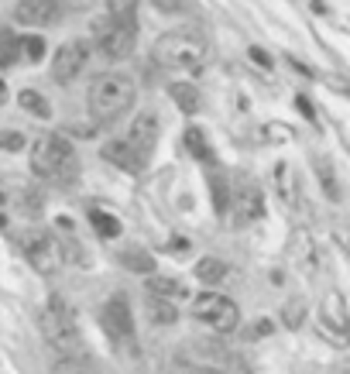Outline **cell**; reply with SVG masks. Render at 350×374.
I'll list each match as a JSON object with an SVG mask.
<instances>
[{"instance_id":"cell-1","label":"cell","mask_w":350,"mask_h":374,"mask_svg":"<svg viewBox=\"0 0 350 374\" xmlns=\"http://www.w3.org/2000/svg\"><path fill=\"white\" fill-rule=\"evenodd\" d=\"M137 96V86L124 73H104L89 86V117L96 127H110L113 120H120Z\"/></svg>"},{"instance_id":"cell-2","label":"cell","mask_w":350,"mask_h":374,"mask_svg":"<svg viewBox=\"0 0 350 374\" xmlns=\"http://www.w3.org/2000/svg\"><path fill=\"white\" fill-rule=\"evenodd\" d=\"M31 168H35V175L49 179L55 186H73L80 175V158L65 137L49 134V137H38L31 144Z\"/></svg>"},{"instance_id":"cell-3","label":"cell","mask_w":350,"mask_h":374,"mask_svg":"<svg viewBox=\"0 0 350 374\" xmlns=\"http://www.w3.org/2000/svg\"><path fill=\"white\" fill-rule=\"evenodd\" d=\"M155 58L172 69H203L210 62V42L196 31H168L155 42Z\"/></svg>"},{"instance_id":"cell-4","label":"cell","mask_w":350,"mask_h":374,"mask_svg":"<svg viewBox=\"0 0 350 374\" xmlns=\"http://www.w3.org/2000/svg\"><path fill=\"white\" fill-rule=\"evenodd\" d=\"M42 333H45V340L58 350V357H80V350H82L80 326H76V316H73V309L65 306L62 295H52V299L45 302Z\"/></svg>"},{"instance_id":"cell-5","label":"cell","mask_w":350,"mask_h":374,"mask_svg":"<svg viewBox=\"0 0 350 374\" xmlns=\"http://www.w3.org/2000/svg\"><path fill=\"white\" fill-rule=\"evenodd\" d=\"M192 320L206 323L216 333H230V330H237L241 313H237L234 299H227V295H220V292H203L192 299Z\"/></svg>"},{"instance_id":"cell-6","label":"cell","mask_w":350,"mask_h":374,"mask_svg":"<svg viewBox=\"0 0 350 374\" xmlns=\"http://www.w3.org/2000/svg\"><path fill=\"white\" fill-rule=\"evenodd\" d=\"M135 42H137V21L135 18H110L107 25L96 27V45H100V55L110 58V62H120L127 55L135 52Z\"/></svg>"},{"instance_id":"cell-7","label":"cell","mask_w":350,"mask_h":374,"mask_svg":"<svg viewBox=\"0 0 350 374\" xmlns=\"http://www.w3.org/2000/svg\"><path fill=\"white\" fill-rule=\"evenodd\" d=\"M89 62V42H65L58 45L52 58V76L55 82H73Z\"/></svg>"},{"instance_id":"cell-8","label":"cell","mask_w":350,"mask_h":374,"mask_svg":"<svg viewBox=\"0 0 350 374\" xmlns=\"http://www.w3.org/2000/svg\"><path fill=\"white\" fill-rule=\"evenodd\" d=\"M21 251H25V258L35 265L38 275H52L55 268H58V247H55V237L42 234V230L25 234V237H21Z\"/></svg>"},{"instance_id":"cell-9","label":"cell","mask_w":350,"mask_h":374,"mask_svg":"<svg viewBox=\"0 0 350 374\" xmlns=\"http://www.w3.org/2000/svg\"><path fill=\"white\" fill-rule=\"evenodd\" d=\"M104 326L113 340L127 344L135 337V316H131V306H127V295L124 292H113L104 306Z\"/></svg>"},{"instance_id":"cell-10","label":"cell","mask_w":350,"mask_h":374,"mask_svg":"<svg viewBox=\"0 0 350 374\" xmlns=\"http://www.w3.org/2000/svg\"><path fill=\"white\" fill-rule=\"evenodd\" d=\"M14 21L27 27H45L58 21V0H18Z\"/></svg>"},{"instance_id":"cell-11","label":"cell","mask_w":350,"mask_h":374,"mask_svg":"<svg viewBox=\"0 0 350 374\" xmlns=\"http://www.w3.org/2000/svg\"><path fill=\"white\" fill-rule=\"evenodd\" d=\"M124 141L135 148L141 158H148L151 148H155V141H158V120H155V113H141L135 124H131V131L124 134Z\"/></svg>"},{"instance_id":"cell-12","label":"cell","mask_w":350,"mask_h":374,"mask_svg":"<svg viewBox=\"0 0 350 374\" xmlns=\"http://www.w3.org/2000/svg\"><path fill=\"white\" fill-rule=\"evenodd\" d=\"M323 333H330L333 330V337L337 340H344L347 337V326H350V320H347V302H344V295L340 292H330L323 299Z\"/></svg>"},{"instance_id":"cell-13","label":"cell","mask_w":350,"mask_h":374,"mask_svg":"<svg viewBox=\"0 0 350 374\" xmlns=\"http://www.w3.org/2000/svg\"><path fill=\"white\" fill-rule=\"evenodd\" d=\"M104 158L113 161V165H117V168H124V172H131V175H135V172H141V168H144V161H148V158H141V155H137V151L127 144V141H124V137H120V141H107Z\"/></svg>"},{"instance_id":"cell-14","label":"cell","mask_w":350,"mask_h":374,"mask_svg":"<svg viewBox=\"0 0 350 374\" xmlns=\"http://www.w3.org/2000/svg\"><path fill=\"white\" fill-rule=\"evenodd\" d=\"M261 213H265V196H261V189L247 186L241 192V203H237V223H251V220H258Z\"/></svg>"},{"instance_id":"cell-15","label":"cell","mask_w":350,"mask_h":374,"mask_svg":"<svg viewBox=\"0 0 350 374\" xmlns=\"http://www.w3.org/2000/svg\"><path fill=\"white\" fill-rule=\"evenodd\" d=\"M148 292H151V295H162V299H189L186 282H179V278H172V275H151V282H148Z\"/></svg>"},{"instance_id":"cell-16","label":"cell","mask_w":350,"mask_h":374,"mask_svg":"<svg viewBox=\"0 0 350 374\" xmlns=\"http://www.w3.org/2000/svg\"><path fill=\"white\" fill-rule=\"evenodd\" d=\"M168 96L175 100V107L182 110V113H196L199 110V89L189 86V82H172L168 86Z\"/></svg>"},{"instance_id":"cell-17","label":"cell","mask_w":350,"mask_h":374,"mask_svg":"<svg viewBox=\"0 0 350 374\" xmlns=\"http://www.w3.org/2000/svg\"><path fill=\"white\" fill-rule=\"evenodd\" d=\"M148 316H151V323H158V326H172V323L179 320L172 299H162V295H148Z\"/></svg>"},{"instance_id":"cell-18","label":"cell","mask_w":350,"mask_h":374,"mask_svg":"<svg viewBox=\"0 0 350 374\" xmlns=\"http://www.w3.org/2000/svg\"><path fill=\"white\" fill-rule=\"evenodd\" d=\"M223 275H227V265L220 258H199V265H196V278L199 282L216 285V282H223Z\"/></svg>"},{"instance_id":"cell-19","label":"cell","mask_w":350,"mask_h":374,"mask_svg":"<svg viewBox=\"0 0 350 374\" xmlns=\"http://www.w3.org/2000/svg\"><path fill=\"white\" fill-rule=\"evenodd\" d=\"M89 223L96 227L100 237H120V220L104 213V210H89Z\"/></svg>"},{"instance_id":"cell-20","label":"cell","mask_w":350,"mask_h":374,"mask_svg":"<svg viewBox=\"0 0 350 374\" xmlns=\"http://www.w3.org/2000/svg\"><path fill=\"white\" fill-rule=\"evenodd\" d=\"M18 104H21L27 113L42 117V120L52 113V110H49V104H45V96H42V93H35V89H21V93H18Z\"/></svg>"},{"instance_id":"cell-21","label":"cell","mask_w":350,"mask_h":374,"mask_svg":"<svg viewBox=\"0 0 350 374\" xmlns=\"http://www.w3.org/2000/svg\"><path fill=\"white\" fill-rule=\"evenodd\" d=\"M186 148H189V155H196L199 161L213 158V151H210V144H206V137H203L199 127H189V131H186Z\"/></svg>"},{"instance_id":"cell-22","label":"cell","mask_w":350,"mask_h":374,"mask_svg":"<svg viewBox=\"0 0 350 374\" xmlns=\"http://www.w3.org/2000/svg\"><path fill=\"white\" fill-rule=\"evenodd\" d=\"M210 196H213L216 213H227V210H230V189H227V182H223L220 175L210 179Z\"/></svg>"},{"instance_id":"cell-23","label":"cell","mask_w":350,"mask_h":374,"mask_svg":"<svg viewBox=\"0 0 350 374\" xmlns=\"http://www.w3.org/2000/svg\"><path fill=\"white\" fill-rule=\"evenodd\" d=\"M120 261H124L127 271H151V268H155V261H151V254H148V251H124V254H120Z\"/></svg>"},{"instance_id":"cell-24","label":"cell","mask_w":350,"mask_h":374,"mask_svg":"<svg viewBox=\"0 0 350 374\" xmlns=\"http://www.w3.org/2000/svg\"><path fill=\"white\" fill-rule=\"evenodd\" d=\"M316 172H320V179H323V192L330 199H340V189H337V179H333V168H330V161L320 158L316 161Z\"/></svg>"},{"instance_id":"cell-25","label":"cell","mask_w":350,"mask_h":374,"mask_svg":"<svg viewBox=\"0 0 350 374\" xmlns=\"http://www.w3.org/2000/svg\"><path fill=\"white\" fill-rule=\"evenodd\" d=\"M21 55H25L27 62H42V58H45V42H42L38 35L21 38Z\"/></svg>"},{"instance_id":"cell-26","label":"cell","mask_w":350,"mask_h":374,"mask_svg":"<svg viewBox=\"0 0 350 374\" xmlns=\"http://www.w3.org/2000/svg\"><path fill=\"white\" fill-rule=\"evenodd\" d=\"M18 55H21V42H14L11 35H0V69L11 66Z\"/></svg>"},{"instance_id":"cell-27","label":"cell","mask_w":350,"mask_h":374,"mask_svg":"<svg viewBox=\"0 0 350 374\" xmlns=\"http://www.w3.org/2000/svg\"><path fill=\"white\" fill-rule=\"evenodd\" d=\"M107 11H110V18H117V21H124V18H135L137 0H107Z\"/></svg>"},{"instance_id":"cell-28","label":"cell","mask_w":350,"mask_h":374,"mask_svg":"<svg viewBox=\"0 0 350 374\" xmlns=\"http://www.w3.org/2000/svg\"><path fill=\"white\" fill-rule=\"evenodd\" d=\"M55 374H89L86 368L80 364V357H58L55 364Z\"/></svg>"},{"instance_id":"cell-29","label":"cell","mask_w":350,"mask_h":374,"mask_svg":"<svg viewBox=\"0 0 350 374\" xmlns=\"http://www.w3.org/2000/svg\"><path fill=\"white\" fill-rule=\"evenodd\" d=\"M282 316H285V323H289V326L296 330V326H302V316H306V306H302V302H289Z\"/></svg>"},{"instance_id":"cell-30","label":"cell","mask_w":350,"mask_h":374,"mask_svg":"<svg viewBox=\"0 0 350 374\" xmlns=\"http://www.w3.org/2000/svg\"><path fill=\"white\" fill-rule=\"evenodd\" d=\"M0 148H7V151H21V148H25V137H21V134H0Z\"/></svg>"},{"instance_id":"cell-31","label":"cell","mask_w":350,"mask_h":374,"mask_svg":"<svg viewBox=\"0 0 350 374\" xmlns=\"http://www.w3.org/2000/svg\"><path fill=\"white\" fill-rule=\"evenodd\" d=\"M151 4H155L162 14H179V11H182V0H151Z\"/></svg>"},{"instance_id":"cell-32","label":"cell","mask_w":350,"mask_h":374,"mask_svg":"<svg viewBox=\"0 0 350 374\" xmlns=\"http://www.w3.org/2000/svg\"><path fill=\"white\" fill-rule=\"evenodd\" d=\"M251 58H254V62H258V66H261V69H271V55L265 52V49H258V45H251Z\"/></svg>"},{"instance_id":"cell-33","label":"cell","mask_w":350,"mask_h":374,"mask_svg":"<svg viewBox=\"0 0 350 374\" xmlns=\"http://www.w3.org/2000/svg\"><path fill=\"white\" fill-rule=\"evenodd\" d=\"M296 107L306 120H316V110H313V104H309V96H296Z\"/></svg>"},{"instance_id":"cell-34","label":"cell","mask_w":350,"mask_h":374,"mask_svg":"<svg viewBox=\"0 0 350 374\" xmlns=\"http://www.w3.org/2000/svg\"><path fill=\"white\" fill-rule=\"evenodd\" d=\"M278 172H282V179H285V172H289V168H285V165H278ZM278 189H282V196H285L289 203L296 199V196H292V186H289V182H278Z\"/></svg>"},{"instance_id":"cell-35","label":"cell","mask_w":350,"mask_h":374,"mask_svg":"<svg viewBox=\"0 0 350 374\" xmlns=\"http://www.w3.org/2000/svg\"><path fill=\"white\" fill-rule=\"evenodd\" d=\"M254 337H265V333H271V320H261V323H254V330H251Z\"/></svg>"},{"instance_id":"cell-36","label":"cell","mask_w":350,"mask_h":374,"mask_svg":"<svg viewBox=\"0 0 350 374\" xmlns=\"http://www.w3.org/2000/svg\"><path fill=\"white\" fill-rule=\"evenodd\" d=\"M62 4H69V7H76V11H80V7H89L93 0H62Z\"/></svg>"},{"instance_id":"cell-37","label":"cell","mask_w":350,"mask_h":374,"mask_svg":"<svg viewBox=\"0 0 350 374\" xmlns=\"http://www.w3.org/2000/svg\"><path fill=\"white\" fill-rule=\"evenodd\" d=\"M7 100V86H4V80H0V104Z\"/></svg>"},{"instance_id":"cell-38","label":"cell","mask_w":350,"mask_h":374,"mask_svg":"<svg viewBox=\"0 0 350 374\" xmlns=\"http://www.w3.org/2000/svg\"><path fill=\"white\" fill-rule=\"evenodd\" d=\"M0 203H4V196H0Z\"/></svg>"}]
</instances>
